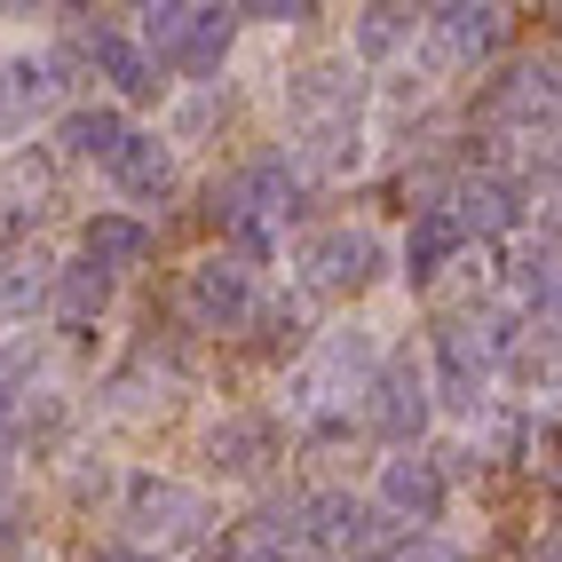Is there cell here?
Instances as JSON below:
<instances>
[{
  "label": "cell",
  "instance_id": "cell-18",
  "mask_svg": "<svg viewBox=\"0 0 562 562\" xmlns=\"http://www.w3.org/2000/svg\"><path fill=\"white\" fill-rule=\"evenodd\" d=\"M48 285H56V261L48 254H9V261H0V325L48 317Z\"/></svg>",
  "mask_w": 562,
  "mask_h": 562
},
{
  "label": "cell",
  "instance_id": "cell-9",
  "mask_svg": "<svg viewBox=\"0 0 562 562\" xmlns=\"http://www.w3.org/2000/svg\"><path fill=\"white\" fill-rule=\"evenodd\" d=\"M357 120V64H302L285 80V127L293 135H317V127H341Z\"/></svg>",
  "mask_w": 562,
  "mask_h": 562
},
{
  "label": "cell",
  "instance_id": "cell-24",
  "mask_svg": "<svg viewBox=\"0 0 562 562\" xmlns=\"http://www.w3.org/2000/svg\"><path fill=\"white\" fill-rule=\"evenodd\" d=\"M88 562H159V554H143V547H95Z\"/></svg>",
  "mask_w": 562,
  "mask_h": 562
},
{
  "label": "cell",
  "instance_id": "cell-21",
  "mask_svg": "<svg viewBox=\"0 0 562 562\" xmlns=\"http://www.w3.org/2000/svg\"><path fill=\"white\" fill-rule=\"evenodd\" d=\"M261 325H270V333H261V357H293V349L310 341V333H302V302H278V310H261Z\"/></svg>",
  "mask_w": 562,
  "mask_h": 562
},
{
  "label": "cell",
  "instance_id": "cell-15",
  "mask_svg": "<svg viewBox=\"0 0 562 562\" xmlns=\"http://www.w3.org/2000/svg\"><path fill=\"white\" fill-rule=\"evenodd\" d=\"M111 293H120V278H103L95 261H56V285H48V317L64 333H95L111 317Z\"/></svg>",
  "mask_w": 562,
  "mask_h": 562
},
{
  "label": "cell",
  "instance_id": "cell-19",
  "mask_svg": "<svg viewBox=\"0 0 562 562\" xmlns=\"http://www.w3.org/2000/svg\"><path fill=\"white\" fill-rule=\"evenodd\" d=\"M412 41H420V16L412 9H357V24H349V48H357V64H389V56H404Z\"/></svg>",
  "mask_w": 562,
  "mask_h": 562
},
{
  "label": "cell",
  "instance_id": "cell-17",
  "mask_svg": "<svg viewBox=\"0 0 562 562\" xmlns=\"http://www.w3.org/2000/svg\"><path fill=\"white\" fill-rule=\"evenodd\" d=\"M238 9H222V0H214V9H191V32H182V56H175V71H182V80H199V88H214V71L222 64H231V48H238Z\"/></svg>",
  "mask_w": 562,
  "mask_h": 562
},
{
  "label": "cell",
  "instance_id": "cell-20",
  "mask_svg": "<svg viewBox=\"0 0 562 562\" xmlns=\"http://www.w3.org/2000/svg\"><path fill=\"white\" fill-rule=\"evenodd\" d=\"M182 32H191V0H151V9H135V48L151 56L159 71H175Z\"/></svg>",
  "mask_w": 562,
  "mask_h": 562
},
{
  "label": "cell",
  "instance_id": "cell-8",
  "mask_svg": "<svg viewBox=\"0 0 562 562\" xmlns=\"http://www.w3.org/2000/svg\"><path fill=\"white\" fill-rule=\"evenodd\" d=\"M452 214H460V231L475 238H515L522 222H531V182L507 175V167H475L460 191H452Z\"/></svg>",
  "mask_w": 562,
  "mask_h": 562
},
{
  "label": "cell",
  "instance_id": "cell-22",
  "mask_svg": "<svg viewBox=\"0 0 562 562\" xmlns=\"http://www.w3.org/2000/svg\"><path fill=\"white\" fill-rule=\"evenodd\" d=\"M238 16H254V24H310L317 9L310 0H261V9H238Z\"/></svg>",
  "mask_w": 562,
  "mask_h": 562
},
{
  "label": "cell",
  "instance_id": "cell-6",
  "mask_svg": "<svg viewBox=\"0 0 562 562\" xmlns=\"http://www.w3.org/2000/svg\"><path fill=\"white\" fill-rule=\"evenodd\" d=\"M381 270H389V238L364 231V222L317 231V238L302 246V278H310V293H364Z\"/></svg>",
  "mask_w": 562,
  "mask_h": 562
},
{
  "label": "cell",
  "instance_id": "cell-23",
  "mask_svg": "<svg viewBox=\"0 0 562 562\" xmlns=\"http://www.w3.org/2000/svg\"><path fill=\"white\" fill-rule=\"evenodd\" d=\"M396 562H468V554H460V547H443V539H428V531H420V539H412V547H404Z\"/></svg>",
  "mask_w": 562,
  "mask_h": 562
},
{
  "label": "cell",
  "instance_id": "cell-14",
  "mask_svg": "<svg viewBox=\"0 0 562 562\" xmlns=\"http://www.w3.org/2000/svg\"><path fill=\"white\" fill-rule=\"evenodd\" d=\"M127 135H135V127H127L120 103H71L64 120H56V159H71V167H111Z\"/></svg>",
  "mask_w": 562,
  "mask_h": 562
},
{
  "label": "cell",
  "instance_id": "cell-13",
  "mask_svg": "<svg viewBox=\"0 0 562 562\" xmlns=\"http://www.w3.org/2000/svg\"><path fill=\"white\" fill-rule=\"evenodd\" d=\"M468 254V231H460V214H452V199H428L420 214H412V231H404V278L412 285H436L452 261Z\"/></svg>",
  "mask_w": 562,
  "mask_h": 562
},
{
  "label": "cell",
  "instance_id": "cell-10",
  "mask_svg": "<svg viewBox=\"0 0 562 562\" xmlns=\"http://www.w3.org/2000/svg\"><path fill=\"white\" fill-rule=\"evenodd\" d=\"M270 460H285L278 412H222V420L206 428V468L214 475H261Z\"/></svg>",
  "mask_w": 562,
  "mask_h": 562
},
{
  "label": "cell",
  "instance_id": "cell-4",
  "mask_svg": "<svg viewBox=\"0 0 562 562\" xmlns=\"http://www.w3.org/2000/svg\"><path fill=\"white\" fill-rule=\"evenodd\" d=\"M182 310H191L199 333H246L261 317V285L238 254H199L182 270Z\"/></svg>",
  "mask_w": 562,
  "mask_h": 562
},
{
  "label": "cell",
  "instance_id": "cell-16",
  "mask_svg": "<svg viewBox=\"0 0 562 562\" xmlns=\"http://www.w3.org/2000/svg\"><path fill=\"white\" fill-rule=\"evenodd\" d=\"M159 246V231L143 214H88V231H80V261H95L103 278H120V270H143Z\"/></svg>",
  "mask_w": 562,
  "mask_h": 562
},
{
  "label": "cell",
  "instance_id": "cell-3",
  "mask_svg": "<svg viewBox=\"0 0 562 562\" xmlns=\"http://www.w3.org/2000/svg\"><path fill=\"white\" fill-rule=\"evenodd\" d=\"M120 507L135 522V539H159V547H199L206 539V492L199 483H182V475H159V468H135L120 483Z\"/></svg>",
  "mask_w": 562,
  "mask_h": 562
},
{
  "label": "cell",
  "instance_id": "cell-2",
  "mask_svg": "<svg viewBox=\"0 0 562 562\" xmlns=\"http://www.w3.org/2000/svg\"><path fill=\"white\" fill-rule=\"evenodd\" d=\"M436 420V389H428V357L412 349H381V372L364 389V428L396 443V452H420V436Z\"/></svg>",
  "mask_w": 562,
  "mask_h": 562
},
{
  "label": "cell",
  "instance_id": "cell-1",
  "mask_svg": "<svg viewBox=\"0 0 562 562\" xmlns=\"http://www.w3.org/2000/svg\"><path fill=\"white\" fill-rule=\"evenodd\" d=\"M372 372H381V341H372V325H333L325 341L285 372V412H293V420L349 412V396L372 389Z\"/></svg>",
  "mask_w": 562,
  "mask_h": 562
},
{
  "label": "cell",
  "instance_id": "cell-25",
  "mask_svg": "<svg viewBox=\"0 0 562 562\" xmlns=\"http://www.w3.org/2000/svg\"><path fill=\"white\" fill-rule=\"evenodd\" d=\"M531 562H562V531H554V539H539V547H531Z\"/></svg>",
  "mask_w": 562,
  "mask_h": 562
},
{
  "label": "cell",
  "instance_id": "cell-5",
  "mask_svg": "<svg viewBox=\"0 0 562 562\" xmlns=\"http://www.w3.org/2000/svg\"><path fill=\"white\" fill-rule=\"evenodd\" d=\"M420 41H428V64H436V71H483V64L507 48V9H492V0H452V9H428V16H420Z\"/></svg>",
  "mask_w": 562,
  "mask_h": 562
},
{
  "label": "cell",
  "instance_id": "cell-7",
  "mask_svg": "<svg viewBox=\"0 0 562 562\" xmlns=\"http://www.w3.org/2000/svg\"><path fill=\"white\" fill-rule=\"evenodd\" d=\"M372 507L396 515L404 531H428V522H443V507H452V475H443V460H428V452H396V460H381Z\"/></svg>",
  "mask_w": 562,
  "mask_h": 562
},
{
  "label": "cell",
  "instance_id": "cell-12",
  "mask_svg": "<svg viewBox=\"0 0 562 562\" xmlns=\"http://www.w3.org/2000/svg\"><path fill=\"white\" fill-rule=\"evenodd\" d=\"M80 48H88V64H95V80H111V95H120V111L127 103H151L167 80H159V64L135 48V32H120V24H88L80 32Z\"/></svg>",
  "mask_w": 562,
  "mask_h": 562
},
{
  "label": "cell",
  "instance_id": "cell-11",
  "mask_svg": "<svg viewBox=\"0 0 562 562\" xmlns=\"http://www.w3.org/2000/svg\"><path fill=\"white\" fill-rule=\"evenodd\" d=\"M103 175L120 182V199H135V206H167V199H175V182H182V167H175V135L135 127V135L120 143V159H111Z\"/></svg>",
  "mask_w": 562,
  "mask_h": 562
}]
</instances>
